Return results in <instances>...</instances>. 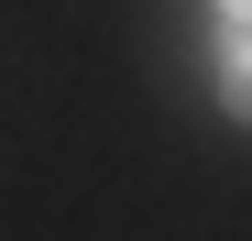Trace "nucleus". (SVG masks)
I'll return each instance as SVG.
<instances>
[{"instance_id": "1", "label": "nucleus", "mask_w": 252, "mask_h": 241, "mask_svg": "<svg viewBox=\"0 0 252 241\" xmlns=\"http://www.w3.org/2000/svg\"><path fill=\"white\" fill-rule=\"evenodd\" d=\"M220 99L252 120V22H230V33H220Z\"/></svg>"}, {"instance_id": "2", "label": "nucleus", "mask_w": 252, "mask_h": 241, "mask_svg": "<svg viewBox=\"0 0 252 241\" xmlns=\"http://www.w3.org/2000/svg\"><path fill=\"white\" fill-rule=\"evenodd\" d=\"M220 22H252V0H220Z\"/></svg>"}]
</instances>
